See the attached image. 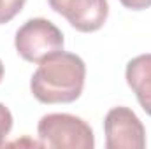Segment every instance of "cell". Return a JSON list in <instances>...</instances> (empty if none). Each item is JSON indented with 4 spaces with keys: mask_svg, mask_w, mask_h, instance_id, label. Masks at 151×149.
<instances>
[{
    "mask_svg": "<svg viewBox=\"0 0 151 149\" xmlns=\"http://www.w3.org/2000/svg\"><path fill=\"white\" fill-rule=\"evenodd\" d=\"M27 0H0V25L9 23L11 19H14Z\"/></svg>",
    "mask_w": 151,
    "mask_h": 149,
    "instance_id": "52a82bcc",
    "label": "cell"
},
{
    "mask_svg": "<svg viewBox=\"0 0 151 149\" xmlns=\"http://www.w3.org/2000/svg\"><path fill=\"white\" fill-rule=\"evenodd\" d=\"M125 79L130 90L135 93L142 111L151 116V53L132 58L127 63Z\"/></svg>",
    "mask_w": 151,
    "mask_h": 149,
    "instance_id": "8992f818",
    "label": "cell"
},
{
    "mask_svg": "<svg viewBox=\"0 0 151 149\" xmlns=\"http://www.w3.org/2000/svg\"><path fill=\"white\" fill-rule=\"evenodd\" d=\"M84 79L83 58L62 49L39 63L30 79V91L40 104H70L81 97Z\"/></svg>",
    "mask_w": 151,
    "mask_h": 149,
    "instance_id": "6da1fadb",
    "label": "cell"
},
{
    "mask_svg": "<svg viewBox=\"0 0 151 149\" xmlns=\"http://www.w3.org/2000/svg\"><path fill=\"white\" fill-rule=\"evenodd\" d=\"M2 79H4V63L0 60V82H2Z\"/></svg>",
    "mask_w": 151,
    "mask_h": 149,
    "instance_id": "30bf717a",
    "label": "cell"
},
{
    "mask_svg": "<svg viewBox=\"0 0 151 149\" xmlns=\"http://www.w3.org/2000/svg\"><path fill=\"white\" fill-rule=\"evenodd\" d=\"M62 30L44 18H32L25 21L14 37L18 54L30 63H40L46 56L63 49Z\"/></svg>",
    "mask_w": 151,
    "mask_h": 149,
    "instance_id": "3957f363",
    "label": "cell"
},
{
    "mask_svg": "<svg viewBox=\"0 0 151 149\" xmlns=\"http://www.w3.org/2000/svg\"><path fill=\"white\" fill-rule=\"evenodd\" d=\"M39 146L53 149H93L95 135L91 126L67 112H53L40 117L37 125Z\"/></svg>",
    "mask_w": 151,
    "mask_h": 149,
    "instance_id": "7a4b0ae2",
    "label": "cell"
},
{
    "mask_svg": "<svg viewBox=\"0 0 151 149\" xmlns=\"http://www.w3.org/2000/svg\"><path fill=\"white\" fill-rule=\"evenodd\" d=\"M47 4L83 34L100 30L109 16L107 0H47Z\"/></svg>",
    "mask_w": 151,
    "mask_h": 149,
    "instance_id": "5b68a950",
    "label": "cell"
},
{
    "mask_svg": "<svg viewBox=\"0 0 151 149\" xmlns=\"http://www.w3.org/2000/svg\"><path fill=\"white\" fill-rule=\"evenodd\" d=\"M123 7L132 9V11H142L151 7V0H119Z\"/></svg>",
    "mask_w": 151,
    "mask_h": 149,
    "instance_id": "9c48e42d",
    "label": "cell"
},
{
    "mask_svg": "<svg viewBox=\"0 0 151 149\" xmlns=\"http://www.w3.org/2000/svg\"><path fill=\"white\" fill-rule=\"evenodd\" d=\"M107 149H144L146 130L137 114L128 107H114L104 119Z\"/></svg>",
    "mask_w": 151,
    "mask_h": 149,
    "instance_id": "277c9868",
    "label": "cell"
},
{
    "mask_svg": "<svg viewBox=\"0 0 151 149\" xmlns=\"http://www.w3.org/2000/svg\"><path fill=\"white\" fill-rule=\"evenodd\" d=\"M12 114L11 111L0 102V146L4 144V140H5V137L11 133V130H12Z\"/></svg>",
    "mask_w": 151,
    "mask_h": 149,
    "instance_id": "ba28073f",
    "label": "cell"
}]
</instances>
